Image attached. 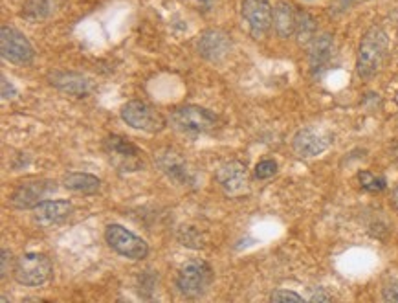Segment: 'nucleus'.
<instances>
[{"label": "nucleus", "instance_id": "obj_27", "mask_svg": "<svg viewBox=\"0 0 398 303\" xmlns=\"http://www.w3.org/2000/svg\"><path fill=\"white\" fill-rule=\"evenodd\" d=\"M393 204L398 208V186L394 188V191H393Z\"/></svg>", "mask_w": 398, "mask_h": 303}, {"label": "nucleus", "instance_id": "obj_15", "mask_svg": "<svg viewBox=\"0 0 398 303\" xmlns=\"http://www.w3.org/2000/svg\"><path fill=\"white\" fill-rule=\"evenodd\" d=\"M158 167H160L164 173H166L169 179L176 180V182H185V184H191L193 182V175H191L190 167H187V162L182 158V155H178L173 149H164L157 155Z\"/></svg>", "mask_w": 398, "mask_h": 303}, {"label": "nucleus", "instance_id": "obj_14", "mask_svg": "<svg viewBox=\"0 0 398 303\" xmlns=\"http://www.w3.org/2000/svg\"><path fill=\"white\" fill-rule=\"evenodd\" d=\"M74 212L68 200H44L34 208V221L41 226H55L65 223Z\"/></svg>", "mask_w": 398, "mask_h": 303}, {"label": "nucleus", "instance_id": "obj_23", "mask_svg": "<svg viewBox=\"0 0 398 303\" xmlns=\"http://www.w3.org/2000/svg\"><path fill=\"white\" fill-rule=\"evenodd\" d=\"M270 299L277 303H284V302L301 303L303 302V296H299L298 292H292V290H275V292L270 296Z\"/></svg>", "mask_w": 398, "mask_h": 303}, {"label": "nucleus", "instance_id": "obj_18", "mask_svg": "<svg viewBox=\"0 0 398 303\" xmlns=\"http://www.w3.org/2000/svg\"><path fill=\"white\" fill-rule=\"evenodd\" d=\"M332 48H334V41H332L331 34H321L314 37V41L310 43V53H308L310 68L314 72L321 70L327 65L332 56Z\"/></svg>", "mask_w": 398, "mask_h": 303}, {"label": "nucleus", "instance_id": "obj_6", "mask_svg": "<svg viewBox=\"0 0 398 303\" xmlns=\"http://www.w3.org/2000/svg\"><path fill=\"white\" fill-rule=\"evenodd\" d=\"M105 241L116 254L127 259L142 261L149 254L147 243L121 224H109L105 230Z\"/></svg>", "mask_w": 398, "mask_h": 303}, {"label": "nucleus", "instance_id": "obj_8", "mask_svg": "<svg viewBox=\"0 0 398 303\" xmlns=\"http://www.w3.org/2000/svg\"><path fill=\"white\" fill-rule=\"evenodd\" d=\"M0 52L6 61L13 65H29L34 61L35 50L26 35L11 26H2L0 30Z\"/></svg>", "mask_w": 398, "mask_h": 303}, {"label": "nucleus", "instance_id": "obj_2", "mask_svg": "<svg viewBox=\"0 0 398 303\" xmlns=\"http://www.w3.org/2000/svg\"><path fill=\"white\" fill-rule=\"evenodd\" d=\"M213 281V270L206 261H187L178 270L176 276V289L185 298H200L208 292L209 285Z\"/></svg>", "mask_w": 398, "mask_h": 303}, {"label": "nucleus", "instance_id": "obj_9", "mask_svg": "<svg viewBox=\"0 0 398 303\" xmlns=\"http://www.w3.org/2000/svg\"><path fill=\"white\" fill-rule=\"evenodd\" d=\"M52 191H55V184L50 180H28L13 191L10 202L17 209H34L44 202Z\"/></svg>", "mask_w": 398, "mask_h": 303}, {"label": "nucleus", "instance_id": "obj_26", "mask_svg": "<svg viewBox=\"0 0 398 303\" xmlns=\"http://www.w3.org/2000/svg\"><path fill=\"white\" fill-rule=\"evenodd\" d=\"M331 296L323 292V290L321 292H314L312 296H310V302H331Z\"/></svg>", "mask_w": 398, "mask_h": 303}, {"label": "nucleus", "instance_id": "obj_13", "mask_svg": "<svg viewBox=\"0 0 398 303\" xmlns=\"http://www.w3.org/2000/svg\"><path fill=\"white\" fill-rule=\"evenodd\" d=\"M232 50V37L223 30H208L199 39V53L208 61H220Z\"/></svg>", "mask_w": 398, "mask_h": 303}, {"label": "nucleus", "instance_id": "obj_3", "mask_svg": "<svg viewBox=\"0 0 398 303\" xmlns=\"http://www.w3.org/2000/svg\"><path fill=\"white\" fill-rule=\"evenodd\" d=\"M53 266L46 254L41 252H28L15 261L13 276L17 283L26 287H39L52 278Z\"/></svg>", "mask_w": 398, "mask_h": 303}, {"label": "nucleus", "instance_id": "obj_20", "mask_svg": "<svg viewBox=\"0 0 398 303\" xmlns=\"http://www.w3.org/2000/svg\"><path fill=\"white\" fill-rule=\"evenodd\" d=\"M316 30H318V24L312 15L307 13V11H298V22H296V37L301 44L312 43L314 37H316Z\"/></svg>", "mask_w": 398, "mask_h": 303}, {"label": "nucleus", "instance_id": "obj_24", "mask_svg": "<svg viewBox=\"0 0 398 303\" xmlns=\"http://www.w3.org/2000/svg\"><path fill=\"white\" fill-rule=\"evenodd\" d=\"M382 296L385 302H398V280L389 281L382 290Z\"/></svg>", "mask_w": 398, "mask_h": 303}, {"label": "nucleus", "instance_id": "obj_22", "mask_svg": "<svg viewBox=\"0 0 398 303\" xmlns=\"http://www.w3.org/2000/svg\"><path fill=\"white\" fill-rule=\"evenodd\" d=\"M277 173V162L275 160H261L256 166V179L266 180Z\"/></svg>", "mask_w": 398, "mask_h": 303}, {"label": "nucleus", "instance_id": "obj_4", "mask_svg": "<svg viewBox=\"0 0 398 303\" xmlns=\"http://www.w3.org/2000/svg\"><path fill=\"white\" fill-rule=\"evenodd\" d=\"M121 120L128 127L143 131V133H160L167 124L164 114L157 107L142 100H133L125 103L121 107Z\"/></svg>", "mask_w": 398, "mask_h": 303}, {"label": "nucleus", "instance_id": "obj_16", "mask_svg": "<svg viewBox=\"0 0 398 303\" xmlns=\"http://www.w3.org/2000/svg\"><path fill=\"white\" fill-rule=\"evenodd\" d=\"M50 81L59 90L68 92L72 96H77V98L86 96L92 89L91 79H86L85 76L76 74V72H53V74H50Z\"/></svg>", "mask_w": 398, "mask_h": 303}, {"label": "nucleus", "instance_id": "obj_10", "mask_svg": "<svg viewBox=\"0 0 398 303\" xmlns=\"http://www.w3.org/2000/svg\"><path fill=\"white\" fill-rule=\"evenodd\" d=\"M242 19L248 22L253 37H263L274 26V8L268 0H244Z\"/></svg>", "mask_w": 398, "mask_h": 303}, {"label": "nucleus", "instance_id": "obj_21", "mask_svg": "<svg viewBox=\"0 0 398 303\" xmlns=\"http://www.w3.org/2000/svg\"><path fill=\"white\" fill-rule=\"evenodd\" d=\"M358 182L364 190L367 191H384L387 182H385L384 176H378L371 171H360L358 173Z\"/></svg>", "mask_w": 398, "mask_h": 303}, {"label": "nucleus", "instance_id": "obj_19", "mask_svg": "<svg viewBox=\"0 0 398 303\" xmlns=\"http://www.w3.org/2000/svg\"><path fill=\"white\" fill-rule=\"evenodd\" d=\"M62 186L67 190L74 191V193L92 195L98 193L101 188V180L98 176L91 175V173H68L62 179Z\"/></svg>", "mask_w": 398, "mask_h": 303}, {"label": "nucleus", "instance_id": "obj_17", "mask_svg": "<svg viewBox=\"0 0 398 303\" xmlns=\"http://www.w3.org/2000/svg\"><path fill=\"white\" fill-rule=\"evenodd\" d=\"M296 22H298V11L288 2H277L274 8V28L275 34L283 39H288L296 34Z\"/></svg>", "mask_w": 398, "mask_h": 303}, {"label": "nucleus", "instance_id": "obj_11", "mask_svg": "<svg viewBox=\"0 0 398 303\" xmlns=\"http://www.w3.org/2000/svg\"><path fill=\"white\" fill-rule=\"evenodd\" d=\"M331 134L327 131L318 127H305L301 129L292 140V147H294L296 155L303 158H312L321 155L323 151H327V147L331 146Z\"/></svg>", "mask_w": 398, "mask_h": 303}, {"label": "nucleus", "instance_id": "obj_5", "mask_svg": "<svg viewBox=\"0 0 398 303\" xmlns=\"http://www.w3.org/2000/svg\"><path fill=\"white\" fill-rule=\"evenodd\" d=\"M171 125L180 133H209L217 127V116L199 105H184L171 112Z\"/></svg>", "mask_w": 398, "mask_h": 303}, {"label": "nucleus", "instance_id": "obj_7", "mask_svg": "<svg viewBox=\"0 0 398 303\" xmlns=\"http://www.w3.org/2000/svg\"><path fill=\"white\" fill-rule=\"evenodd\" d=\"M105 151L109 155L110 162L125 173H134L143 166L142 151L134 146L128 138L119 134H110L105 138Z\"/></svg>", "mask_w": 398, "mask_h": 303}, {"label": "nucleus", "instance_id": "obj_12", "mask_svg": "<svg viewBox=\"0 0 398 303\" xmlns=\"http://www.w3.org/2000/svg\"><path fill=\"white\" fill-rule=\"evenodd\" d=\"M217 182L227 195H241L248 186L246 166L239 160L226 162L217 169Z\"/></svg>", "mask_w": 398, "mask_h": 303}, {"label": "nucleus", "instance_id": "obj_25", "mask_svg": "<svg viewBox=\"0 0 398 303\" xmlns=\"http://www.w3.org/2000/svg\"><path fill=\"white\" fill-rule=\"evenodd\" d=\"M11 266H13V254L4 248V250H2V280L10 274Z\"/></svg>", "mask_w": 398, "mask_h": 303}, {"label": "nucleus", "instance_id": "obj_1", "mask_svg": "<svg viewBox=\"0 0 398 303\" xmlns=\"http://www.w3.org/2000/svg\"><path fill=\"white\" fill-rule=\"evenodd\" d=\"M387 34L380 26H373L365 32L358 48V59H356V70L361 79H371L378 74L387 57Z\"/></svg>", "mask_w": 398, "mask_h": 303}]
</instances>
